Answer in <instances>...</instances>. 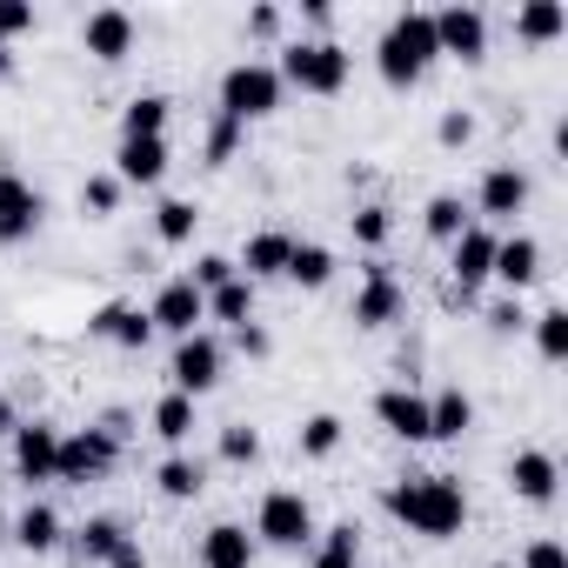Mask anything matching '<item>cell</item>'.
I'll list each match as a JSON object with an SVG mask.
<instances>
[{"label":"cell","mask_w":568,"mask_h":568,"mask_svg":"<svg viewBox=\"0 0 568 568\" xmlns=\"http://www.w3.org/2000/svg\"><path fill=\"white\" fill-rule=\"evenodd\" d=\"M568 28V14H561V0H528V8L515 14V34L521 41H555Z\"/></svg>","instance_id":"cell-27"},{"label":"cell","mask_w":568,"mask_h":568,"mask_svg":"<svg viewBox=\"0 0 568 568\" xmlns=\"http://www.w3.org/2000/svg\"><path fill=\"white\" fill-rule=\"evenodd\" d=\"M221 382V342L214 335H187L181 348H174V395H207Z\"/></svg>","instance_id":"cell-8"},{"label":"cell","mask_w":568,"mask_h":568,"mask_svg":"<svg viewBox=\"0 0 568 568\" xmlns=\"http://www.w3.org/2000/svg\"><path fill=\"white\" fill-rule=\"evenodd\" d=\"M342 448V415H308L302 422V455H335Z\"/></svg>","instance_id":"cell-36"},{"label":"cell","mask_w":568,"mask_h":568,"mask_svg":"<svg viewBox=\"0 0 568 568\" xmlns=\"http://www.w3.org/2000/svg\"><path fill=\"white\" fill-rule=\"evenodd\" d=\"M234 335H241V348H247V355H267V335H261L254 322H247V328H234Z\"/></svg>","instance_id":"cell-48"},{"label":"cell","mask_w":568,"mask_h":568,"mask_svg":"<svg viewBox=\"0 0 568 568\" xmlns=\"http://www.w3.org/2000/svg\"><path fill=\"white\" fill-rule=\"evenodd\" d=\"M328 274H335V254H328L322 241H295V254H288V281H302V288H322Z\"/></svg>","instance_id":"cell-28"},{"label":"cell","mask_w":568,"mask_h":568,"mask_svg":"<svg viewBox=\"0 0 568 568\" xmlns=\"http://www.w3.org/2000/svg\"><path fill=\"white\" fill-rule=\"evenodd\" d=\"M274 74H281V88L295 81L302 94H335V88L348 81V54H342L335 41H295L288 61H281Z\"/></svg>","instance_id":"cell-4"},{"label":"cell","mask_w":568,"mask_h":568,"mask_svg":"<svg viewBox=\"0 0 568 568\" xmlns=\"http://www.w3.org/2000/svg\"><path fill=\"white\" fill-rule=\"evenodd\" d=\"M362 561V535L342 521V528H328V541H322V555H315V568H355Z\"/></svg>","instance_id":"cell-35"},{"label":"cell","mask_w":568,"mask_h":568,"mask_svg":"<svg viewBox=\"0 0 568 568\" xmlns=\"http://www.w3.org/2000/svg\"><path fill=\"white\" fill-rule=\"evenodd\" d=\"M535 274H541V247H535L528 234L495 241V281H508V288H528Z\"/></svg>","instance_id":"cell-19"},{"label":"cell","mask_w":568,"mask_h":568,"mask_svg":"<svg viewBox=\"0 0 568 568\" xmlns=\"http://www.w3.org/2000/svg\"><path fill=\"white\" fill-rule=\"evenodd\" d=\"M247 561H254L247 528L221 521V528H207V535H201V568H247Z\"/></svg>","instance_id":"cell-20"},{"label":"cell","mask_w":568,"mask_h":568,"mask_svg":"<svg viewBox=\"0 0 568 568\" xmlns=\"http://www.w3.org/2000/svg\"><path fill=\"white\" fill-rule=\"evenodd\" d=\"M495 568H508V561H495Z\"/></svg>","instance_id":"cell-52"},{"label":"cell","mask_w":568,"mask_h":568,"mask_svg":"<svg viewBox=\"0 0 568 568\" xmlns=\"http://www.w3.org/2000/svg\"><path fill=\"white\" fill-rule=\"evenodd\" d=\"M41 214H48V201H41L21 174L0 168V241H28V234L41 227Z\"/></svg>","instance_id":"cell-10"},{"label":"cell","mask_w":568,"mask_h":568,"mask_svg":"<svg viewBox=\"0 0 568 568\" xmlns=\"http://www.w3.org/2000/svg\"><path fill=\"white\" fill-rule=\"evenodd\" d=\"M488 328H495V335H515V328H528L521 302H501V308H488Z\"/></svg>","instance_id":"cell-44"},{"label":"cell","mask_w":568,"mask_h":568,"mask_svg":"<svg viewBox=\"0 0 568 568\" xmlns=\"http://www.w3.org/2000/svg\"><path fill=\"white\" fill-rule=\"evenodd\" d=\"M154 435L161 442H187L194 435V402L187 395H161L154 402Z\"/></svg>","instance_id":"cell-29"},{"label":"cell","mask_w":568,"mask_h":568,"mask_svg":"<svg viewBox=\"0 0 568 568\" xmlns=\"http://www.w3.org/2000/svg\"><path fill=\"white\" fill-rule=\"evenodd\" d=\"M154 481H161V495H168V501H194V495H201V462L174 455V462H161V475H154Z\"/></svg>","instance_id":"cell-31"},{"label":"cell","mask_w":568,"mask_h":568,"mask_svg":"<svg viewBox=\"0 0 568 568\" xmlns=\"http://www.w3.org/2000/svg\"><path fill=\"white\" fill-rule=\"evenodd\" d=\"M207 315H214V322H227V328H247V322H254V281H241V274H234L227 288H214V295H207Z\"/></svg>","instance_id":"cell-25"},{"label":"cell","mask_w":568,"mask_h":568,"mask_svg":"<svg viewBox=\"0 0 568 568\" xmlns=\"http://www.w3.org/2000/svg\"><path fill=\"white\" fill-rule=\"evenodd\" d=\"M14 541H21V548H34V555H48V548L61 541V515H54L48 501H34V508L14 521Z\"/></svg>","instance_id":"cell-26"},{"label":"cell","mask_w":568,"mask_h":568,"mask_svg":"<svg viewBox=\"0 0 568 568\" xmlns=\"http://www.w3.org/2000/svg\"><path fill=\"white\" fill-rule=\"evenodd\" d=\"M521 568H568V548H561V541H548V535H541V541H535V548H528V561H521Z\"/></svg>","instance_id":"cell-43"},{"label":"cell","mask_w":568,"mask_h":568,"mask_svg":"<svg viewBox=\"0 0 568 568\" xmlns=\"http://www.w3.org/2000/svg\"><path fill=\"white\" fill-rule=\"evenodd\" d=\"M0 548H8V515H0Z\"/></svg>","instance_id":"cell-51"},{"label":"cell","mask_w":568,"mask_h":568,"mask_svg":"<svg viewBox=\"0 0 568 568\" xmlns=\"http://www.w3.org/2000/svg\"><path fill=\"white\" fill-rule=\"evenodd\" d=\"M234 148H241V121L214 114V128H207V161L221 168V161H234Z\"/></svg>","instance_id":"cell-37"},{"label":"cell","mask_w":568,"mask_h":568,"mask_svg":"<svg viewBox=\"0 0 568 568\" xmlns=\"http://www.w3.org/2000/svg\"><path fill=\"white\" fill-rule=\"evenodd\" d=\"M521 201H528V174H521V168H488V181H481V214H488V221H508V214H521Z\"/></svg>","instance_id":"cell-17"},{"label":"cell","mask_w":568,"mask_h":568,"mask_svg":"<svg viewBox=\"0 0 568 568\" xmlns=\"http://www.w3.org/2000/svg\"><path fill=\"white\" fill-rule=\"evenodd\" d=\"M114 455H121V442H114V435H101V428L61 435V455H54V481H94V475H108V468H114Z\"/></svg>","instance_id":"cell-6"},{"label":"cell","mask_w":568,"mask_h":568,"mask_svg":"<svg viewBox=\"0 0 568 568\" xmlns=\"http://www.w3.org/2000/svg\"><path fill=\"white\" fill-rule=\"evenodd\" d=\"M355 241L382 247V241H388V207H362V214H355Z\"/></svg>","instance_id":"cell-42"},{"label":"cell","mask_w":568,"mask_h":568,"mask_svg":"<svg viewBox=\"0 0 568 568\" xmlns=\"http://www.w3.org/2000/svg\"><path fill=\"white\" fill-rule=\"evenodd\" d=\"M555 481H561V468H555V455H541V448H521V455L508 462V488H515L521 501H555Z\"/></svg>","instance_id":"cell-15"},{"label":"cell","mask_w":568,"mask_h":568,"mask_svg":"<svg viewBox=\"0 0 568 568\" xmlns=\"http://www.w3.org/2000/svg\"><path fill=\"white\" fill-rule=\"evenodd\" d=\"M488 274H495V234L488 227H468L455 241V295H475Z\"/></svg>","instance_id":"cell-14"},{"label":"cell","mask_w":568,"mask_h":568,"mask_svg":"<svg viewBox=\"0 0 568 568\" xmlns=\"http://www.w3.org/2000/svg\"><path fill=\"white\" fill-rule=\"evenodd\" d=\"M168 94H141V101H128V114H121V141H161V128H168Z\"/></svg>","instance_id":"cell-22"},{"label":"cell","mask_w":568,"mask_h":568,"mask_svg":"<svg viewBox=\"0 0 568 568\" xmlns=\"http://www.w3.org/2000/svg\"><path fill=\"white\" fill-rule=\"evenodd\" d=\"M34 28V8L28 0H0V41H14V34H28Z\"/></svg>","instance_id":"cell-41"},{"label":"cell","mask_w":568,"mask_h":568,"mask_svg":"<svg viewBox=\"0 0 568 568\" xmlns=\"http://www.w3.org/2000/svg\"><path fill=\"white\" fill-rule=\"evenodd\" d=\"M468 134H475L468 114H442V148H468Z\"/></svg>","instance_id":"cell-45"},{"label":"cell","mask_w":568,"mask_h":568,"mask_svg":"<svg viewBox=\"0 0 568 568\" xmlns=\"http://www.w3.org/2000/svg\"><path fill=\"white\" fill-rule=\"evenodd\" d=\"M535 348H541L548 362H568V308L535 315Z\"/></svg>","instance_id":"cell-34"},{"label":"cell","mask_w":568,"mask_h":568,"mask_svg":"<svg viewBox=\"0 0 568 568\" xmlns=\"http://www.w3.org/2000/svg\"><path fill=\"white\" fill-rule=\"evenodd\" d=\"M468 422H475V402H468L462 388H448V395H435V402H428V435H435V442L468 435Z\"/></svg>","instance_id":"cell-23"},{"label":"cell","mask_w":568,"mask_h":568,"mask_svg":"<svg viewBox=\"0 0 568 568\" xmlns=\"http://www.w3.org/2000/svg\"><path fill=\"white\" fill-rule=\"evenodd\" d=\"M8 428H14V408H8V402H0V435H8Z\"/></svg>","instance_id":"cell-50"},{"label":"cell","mask_w":568,"mask_h":568,"mask_svg":"<svg viewBox=\"0 0 568 568\" xmlns=\"http://www.w3.org/2000/svg\"><path fill=\"white\" fill-rule=\"evenodd\" d=\"M388 515H402L415 535H428V541H448V535H462V521H468V495H462V481H448V475H422V481H402V488H388Z\"/></svg>","instance_id":"cell-1"},{"label":"cell","mask_w":568,"mask_h":568,"mask_svg":"<svg viewBox=\"0 0 568 568\" xmlns=\"http://www.w3.org/2000/svg\"><path fill=\"white\" fill-rule=\"evenodd\" d=\"M194 221H201V214H194V201H161V207H154V234H161V241H174V247L194 234Z\"/></svg>","instance_id":"cell-33"},{"label":"cell","mask_w":568,"mask_h":568,"mask_svg":"<svg viewBox=\"0 0 568 568\" xmlns=\"http://www.w3.org/2000/svg\"><path fill=\"white\" fill-rule=\"evenodd\" d=\"M81 41H88V54L94 61H128V48H134V14H121V8H101V14H88V28H81Z\"/></svg>","instance_id":"cell-11"},{"label":"cell","mask_w":568,"mask_h":568,"mask_svg":"<svg viewBox=\"0 0 568 568\" xmlns=\"http://www.w3.org/2000/svg\"><path fill=\"white\" fill-rule=\"evenodd\" d=\"M468 227H475V221H468V207H462L455 194H435V201H428V234H435V241H462Z\"/></svg>","instance_id":"cell-30"},{"label":"cell","mask_w":568,"mask_h":568,"mask_svg":"<svg viewBox=\"0 0 568 568\" xmlns=\"http://www.w3.org/2000/svg\"><path fill=\"white\" fill-rule=\"evenodd\" d=\"M375 415H382V428L402 435V442H435V435H428V402H422L415 388H388V395H375Z\"/></svg>","instance_id":"cell-12"},{"label":"cell","mask_w":568,"mask_h":568,"mask_svg":"<svg viewBox=\"0 0 568 568\" xmlns=\"http://www.w3.org/2000/svg\"><path fill=\"white\" fill-rule=\"evenodd\" d=\"M375 54H382V81H388V88H415V81L428 74V61L442 54V48H435V14H402V21L382 34Z\"/></svg>","instance_id":"cell-2"},{"label":"cell","mask_w":568,"mask_h":568,"mask_svg":"<svg viewBox=\"0 0 568 568\" xmlns=\"http://www.w3.org/2000/svg\"><path fill=\"white\" fill-rule=\"evenodd\" d=\"M121 174L114 181H134V187H148V181H161L168 174V141H121Z\"/></svg>","instance_id":"cell-21"},{"label":"cell","mask_w":568,"mask_h":568,"mask_svg":"<svg viewBox=\"0 0 568 568\" xmlns=\"http://www.w3.org/2000/svg\"><path fill=\"white\" fill-rule=\"evenodd\" d=\"M254 535H261V541H274V548H302V541L315 535V508H308V495H295V488H274V495L261 501V521H254Z\"/></svg>","instance_id":"cell-5"},{"label":"cell","mask_w":568,"mask_h":568,"mask_svg":"<svg viewBox=\"0 0 568 568\" xmlns=\"http://www.w3.org/2000/svg\"><path fill=\"white\" fill-rule=\"evenodd\" d=\"M288 254H295V241L267 227V234L247 241V261H241V267H247V281H261V274H288Z\"/></svg>","instance_id":"cell-24"},{"label":"cell","mask_w":568,"mask_h":568,"mask_svg":"<svg viewBox=\"0 0 568 568\" xmlns=\"http://www.w3.org/2000/svg\"><path fill=\"white\" fill-rule=\"evenodd\" d=\"M8 74H14V48H8V41H0V81H8Z\"/></svg>","instance_id":"cell-49"},{"label":"cell","mask_w":568,"mask_h":568,"mask_svg":"<svg viewBox=\"0 0 568 568\" xmlns=\"http://www.w3.org/2000/svg\"><path fill=\"white\" fill-rule=\"evenodd\" d=\"M114 201H121V181H114V174H94V181L81 187V207H94V214H114Z\"/></svg>","instance_id":"cell-39"},{"label":"cell","mask_w":568,"mask_h":568,"mask_svg":"<svg viewBox=\"0 0 568 568\" xmlns=\"http://www.w3.org/2000/svg\"><path fill=\"white\" fill-rule=\"evenodd\" d=\"M148 322L187 342V335H201V322H207V295L194 288V281H168V288L154 295V308H148Z\"/></svg>","instance_id":"cell-7"},{"label":"cell","mask_w":568,"mask_h":568,"mask_svg":"<svg viewBox=\"0 0 568 568\" xmlns=\"http://www.w3.org/2000/svg\"><path fill=\"white\" fill-rule=\"evenodd\" d=\"M435 48L455 54V61H481V54H488V21H481V8H442V14H435Z\"/></svg>","instance_id":"cell-9"},{"label":"cell","mask_w":568,"mask_h":568,"mask_svg":"<svg viewBox=\"0 0 568 568\" xmlns=\"http://www.w3.org/2000/svg\"><path fill=\"white\" fill-rule=\"evenodd\" d=\"M402 315V288H395V274L388 267H368V288L355 295V322L362 328H388Z\"/></svg>","instance_id":"cell-16"},{"label":"cell","mask_w":568,"mask_h":568,"mask_svg":"<svg viewBox=\"0 0 568 568\" xmlns=\"http://www.w3.org/2000/svg\"><path fill=\"white\" fill-rule=\"evenodd\" d=\"M281 108V74L274 68H261V61H241V68H227L221 74V114L227 121H261V114H274Z\"/></svg>","instance_id":"cell-3"},{"label":"cell","mask_w":568,"mask_h":568,"mask_svg":"<svg viewBox=\"0 0 568 568\" xmlns=\"http://www.w3.org/2000/svg\"><path fill=\"white\" fill-rule=\"evenodd\" d=\"M221 455L227 462H254L261 455V435L254 428H221Z\"/></svg>","instance_id":"cell-40"},{"label":"cell","mask_w":568,"mask_h":568,"mask_svg":"<svg viewBox=\"0 0 568 568\" xmlns=\"http://www.w3.org/2000/svg\"><path fill=\"white\" fill-rule=\"evenodd\" d=\"M108 568H148V555H141V548H134V541H121V548H114V555H108Z\"/></svg>","instance_id":"cell-46"},{"label":"cell","mask_w":568,"mask_h":568,"mask_svg":"<svg viewBox=\"0 0 568 568\" xmlns=\"http://www.w3.org/2000/svg\"><path fill=\"white\" fill-rule=\"evenodd\" d=\"M187 281H194V288H201V295H214V288H227V281H234V261H221V254H201Z\"/></svg>","instance_id":"cell-38"},{"label":"cell","mask_w":568,"mask_h":568,"mask_svg":"<svg viewBox=\"0 0 568 568\" xmlns=\"http://www.w3.org/2000/svg\"><path fill=\"white\" fill-rule=\"evenodd\" d=\"M54 455H61V428H48V422L14 428V468L28 481H54Z\"/></svg>","instance_id":"cell-13"},{"label":"cell","mask_w":568,"mask_h":568,"mask_svg":"<svg viewBox=\"0 0 568 568\" xmlns=\"http://www.w3.org/2000/svg\"><path fill=\"white\" fill-rule=\"evenodd\" d=\"M121 541H128V528H121L114 515H94V521L81 528V555H88V561H108Z\"/></svg>","instance_id":"cell-32"},{"label":"cell","mask_w":568,"mask_h":568,"mask_svg":"<svg viewBox=\"0 0 568 568\" xmlns=\"http://www.w3.org/2000/svg\"><path fill=\"white\" fill-rule=\"evenodd\" d=\"M88 328H94V335H108V342H121V348H148V335H154L148 308H128V302H108Z\"/></svg>","instance_id":"cell-18"},{"label":"cell","mask_w":568,"mask_h":568,"mask_svg":"<svg viewBox=\"0 0 568 568\" xmlns=\"http://www.w3.org/2000/svg\"><path fill=\"white\" fill-rule=\"evenodd\" d=\"M247 28H254V34H274V28H281V14H274V8H254V14H247Z\"/></svg>","instance_id":"cell-47"}]
</instances>
